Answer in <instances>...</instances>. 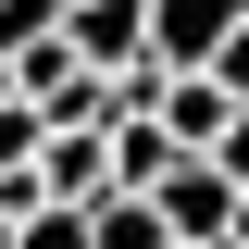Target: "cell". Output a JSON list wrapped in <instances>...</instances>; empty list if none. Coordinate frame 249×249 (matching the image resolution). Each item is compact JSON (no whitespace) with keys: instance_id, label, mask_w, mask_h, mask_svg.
<instances>
[{"instance_id":"obj_1","label":"cell","mask_w":249,"mask_h":249,"mask_svg":"<svg viewBox=\"0 0 249 249\" xmlns=\"http://www.w3.org/2000/svg\"><path fill=\"white\" fill-rule=\"evenodd\" d=\"M62 50L124 88V75L150 62V0H75V13H62Z\"/></svg>"},{"instance_id":"obj_2","label":"cell","mask_w":249,"mask_h":249,"mask_svg":"<svg viewBox=\"0 0 249 249\" xmlns=\"http://www.w3.org/2000/svg\"><path fill=\"white\" fill-rule=\"evenodd\" d=\"M237 13H249V0H162V13H150V62H162V75H212L224 37H237Z\"/></svg>"},{"instance_id":"obj_3","label":"cell","mask_w":249,"mask_h":249,"mask_svg":"<svg viewBox=\"0 0 249 249\" xmlns=\"http://www.w3.org/2000/svg\"><path fill=\"white\" fill-rule=\"evenodd\" d=\"M162 224H175V249H224L237 237V187H224L212 162H175V175H162Z\"/></svg>"},{"instance_id":"obj_4","label":"cell","mask_w":249,"mask_h":249,"mask_svg":"<svg viewBox=\"0 0 249 249\" xmlns=\"http://www.w3.org/2000/svg\"><path fill=\"white\" fill-rule=\"evenodd\" d=\"M175 137H162V124H112V199H162V175H175Z\"/></svg>"},{"instance_id":"obj_5","label":"cell","mask_w":249,"mask_h":249,"mask_svg":"<svg viewBox=\"0 0 249 249\" xmlns=\"http://www.w3.org/2000/svg\"><path fill=\"white\" fill-rule=\"evenodd\" d=\"M88 249H175V224H162V199H100Z\"/></svg>"},{"instance_id":"obj_6","label":"cell","mask_w":249,"mask_h":249,"mask_svg":"<svg viewBox=\"0 0 249 249\" xmlns=\"http://www.w3.org/2000/svg\"><path fill=\"white\" fill-rule=\"evenodd\" d=\"M50 37H62V0H0V62L50 50Z\"/></svg>"},{"instance_id":"obj_7","label":"cell","mask_w":249,"mask_h":249,"mask_svg":"<svg viewBox=\"0 0 249 249\" xmlns=\"http://www.w3.org/2000/svg\"><path fill=\"white\" fill-rule=\"evenodd\" d=\"M212 175H224V187L249 199V100H237V124H224V150H212Z\"/></svg>"},{"instance_id":"obj_8","label":"cell","mask_w":249,"mask_h":249,"mask_svg":"<svg viewBox=\"0 0 249 249\" xmlns=\"http://www.w3.org/2000/svg\"><path fill=\"white\" fill-rule=\"evenodd\" d=\"M25 249H88V212H37V224H25Z\"/></svg>"},{"instance_id":"obj_9","label":"cell","mask_w":249,"mask_h":249,"mask_svg":"<svg viewBox=\"0 0 249 249\" xmlns=\"http://www.w3.org/2000/svg\"><path fill=\"white\" fill-rule=\"evenodd\" d=\"M212 75H224V100H249V13H237V37H224V62H212Z\"/></svg>"},{"instance_id":"obj_10","label":"cell","mask_w":249,"mask_h":249,"mask_svg":"<svg viewBox=\"0 0 249 249\" xmlns=\"http://www.w3.org/2000/svg\"><path fill=\"white\" fill-rule=\"evenodd\" d=\"M224 249H249V199H237V237H224Z\"/></svg>"}]
</instances>
